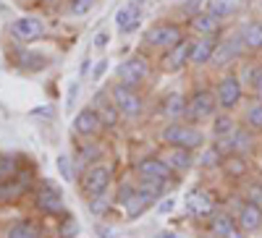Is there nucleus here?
<instances>
[{
  "label": "nucleus",
  "instance_id": "28",
  "mask_svg": "<svg viewBox=\"0 0 262 238\" xmlns=\"http://www.w3.org/2000/svg\"><path fill=\"white\" fill-rule=\"evenodd\" d=\"M236 225H238L236 218H231V215H226V212H215V215H210V233H212L215 238H223V235L231 233Z\"/></svg>",
  "mask_w": 262,
  "mask_h": 238
},
{
  "label": "nucleus",
  "instance_id": "32",
  "mask_svg": "<svg viewBox=\"0 0 262 238\" xmlns=\"http://www.w3.org/2000/svg\"><path fill=\"white\" fill-rule=\"evenodd\" d=\"M97 110H100V118H102V126H105V128H116V126L121 123V118H123V115H121V110H118V107H116L113 102H111V105H107V102H105V105H100Z\"/></svg>",
  "mask_w": 262,
  "mask_h": 238
},
{
  "label": "nucleus",
  "instance_id": "29",
  "mask_svg": "<svg viewBox=\"0 0 262 238\" xmlns=\"http://www.w3.org/2000/svg\"><path fill=\"white\" fill-rule=\"evenodd\" d=\"M221 168L226 170L228 178H244L247 173H249V162H247V157H242V155H228V157H223V165H221Z\"/></svg>",
  "mask_w": 262,
  "mask_h": 238
},
{
  "label": "nucleus",
  "instance_id": "37",
  "mask_svg": "<svg viewBox=\"0 0 262 238\" xmlns=\"http://www.w3.org/2000/svg\"><path fill=\"white\" fill-rule=\"evenodd\" d=\"M55 165H58V173H60V178H63L66 183H71V181L76 178V170H74V162H71L69 155H58Z\"/></svg>",
  "mask_w": 262,
  "mask_h": 238
},
{
  "label": "nucleus",
  "instance_id": "44",
  "mask_svg": "<svg viewBox=\"0 0 262 238\" xmlns=\"http://www.w3.org/2000/svg\"><path fill=\"white\" fill-rule=\"evenodd\" d=\"M107 42H111V34H107V32H97L95 34V50H105Z\"/></svg>",
  "mask_w": 262,
  "mask_h": 238
},
{
  "label": "nucleus",
  "instance_id": "48",
  "mask_svg": "<svg viewBox=\"0 0 262 238\" xmlns=\"http://www.w3.org/2000/svg\"><path fill=\"white\" fill-rule=\"evenodd\" d=\"M173 204H176L173 199H163V202L158 204V212H160V215H165V212H170V209H173Z\"/></svg>",
  "mask_w": 262,
  "mask_h": 238
},
{
  "label": "nucleus",
  "instance_id": "36",
  "mask_svg": "<svg viewBox=\"0 0 262 238\" xmlns=\"http://www.w3.org/2000/svg\"><path fill=\"white\" fill-rule=\"evenodd\" d=\"M207 8H210V13H212L217 21H223V18H228V16L236 13V6L231 3V0H212Z\"/></svg>",
  "mask_w": 262,
  "mask_h": 238
},
{
  "label": "nucleus",
  "instance_id": "16",
  "mask_svg": "<svg viewBox=\"0 0 262 238\" xmlns=\"http://www.w3.org/2000/svg\"><path fill=\"white\" fill-rule=\"evenodd\" d=\"M242 47H244V39H242V34L233 37V39H223V42H217L215 55H212V66H215V68H226L228 63H233V60L238 58ZM244 50H247V47H244Z\"/></svg>",
  "mask_w": 262,
  "mask_h": 238
},
{
  "label": "nucleus",
  "instance_id": "11",
  "mask_svg": "<svg viewBox=\"0 0 262 238\" xmlns=\"http://www.w3.org/2000/svg\"><path fill=\"white\" fill-rule=\"evenodd\" d=\"M158 197H160V194H158L155 188L147 186L144 181H139V183H137V191H134V197H131L128 204L123 207V209H126V220H137V218H142V212H147L152 204H155Z\"/></svg>",
  "mask_w": 262,
  "mask_h": 238
},
{
  "label": "nucleus",
  "instance_id": "52",
  "mask_svg": "<svg viewBox=\"0 0 262 238\" xmlns=\"http://www.w3.org/2000/svg\"><path fill=\"white\" fill-rule=\"evenodd\" d=\"M160 238H179L176 233H160Z\"/></svg>",
  "mask_w": 262,
  "mask_h": 238
},
{
  "label": "nucleus",
  "instance_id": "2",
  "mask_svg": "<svg viewBox=\"0 0 262 238\" xmlns=\"http://www.w3.org/2000/svg\"><path fill=\"white\" fill-rule=\"evenodd\" d=\"M184 32L179 24H173V21H160V24H152L144 37H142V45L149 47V50H158V53H165L170 47H176L179 42H184Z\"/></svg>",
  "mask_w": 262,
  "mask_h": 238
},
{
  "label": "nucleus",
  "instance_id": "10",
  "mask_svg": "<svg viewBox=\"0 0 262 238\" xmlns=\"http://www.w3.org/2000/svg\"><path fill=\"white\" fill-rule=\"evenodd\" d=\"M137 176L139 181H152V183H168L173 178V168L163 157H142L137 162Z\"/></svg>",
  "mask_w": 262,
  "mask_h": 238
},
{
  "label": "nucleus",
  "instance_id": "33",
  "mask_svg": "<svg viewBox=\"0 0 262 238\" xmlns=\"http://www.w3.org/2000/svg\"><path fill=\"white\" fill-rule=\"evenodd\" d=\"M111 204H113L111 194L102 191V194H97V197H92V199H90V212L95 215V218H105V212L111 209Z\"/></svg>",
  "mask_w": 262,
  "mask_h": 238
},
{
  "label": "nucleus",
  "instance_id": "3",
  "mask_svg": "<svg viewBox=\"0 0 262 238\" xmlns=\"http://www.w3.org/2000/svg\"><path fill=\"white\" fill-rule=\"evenodd\" d=\"M217 110V100H215V89H207V86H200L194 89L189 97V110H186V121L189 123H202L210 121Z\"/></svg>",
  "mask_w": 262,
  "mask_h": 238
},
{
  "label": "nucleus",
  "instance_id": "15",
  "mask_svg": "<svg viewBox=\"0 0 262 238\" xmlns=\"http://www.w3.org/2000/svg\"><path fill=\"white\" fill-rule=\"evenodd\" d=\"M32 188V176L29 173H16V176L0 181V202H13L18 197H24V194Z\"/></svg>",
  "mask_w": 262,
  "mask_h": 238
},
{
  "label": "nucleus",
  "instance_id": "24",
  "mask_svg": "<svg viewBox=\"0 0 262 238\" xmlns=\"http://www.w3.org/2000/svg\"><path fill=\"white\" fill-rule=\"evenodd\" d=\"M102 157H105V147H102L100 141L90 139V141H84V147L79 149V168L86 170V168L102 162Z\"/></svg>",
  "mask_w": 262,
  "mask_h": 238
},
{
  "label": "nucleus",
  "instance_id": "17",
  "mask_svg": "<svg viewBox=\"0 0 262 238\" xmlns=\"http://www.w3.org/2000/svg\"><path fill=\"white\" fill-rule=\"evenodd\" d=\"M215 47H217V34H205V37L191 39V66H207V63H212Z\"/></svg>",
  "mask_w": 262,
  "mask_h": 238
},
{
  "label": "nucleus",
  "instance_id": "25",
  "mask_svg": "<svg viewBox=\"0 0 262 238\" xmlns=\"http://www.w3.org/2000/svg\"><path fill=\"white\" fill-rule=\"evenodd\" d=\"M236 118L228 113V110H223V113H215L212 115V136L215 139H223V136H231L233 131H236Z\"/></svg>",
  "mask_w": 262,
  "mask_h": 238
},
{
  "label": "nucleus",
  "instance_id": "23",
  "mask_svg": "<svg viewBox=\"0 0 262 238\" xmlns=\"http://www.w3.org/2000/svg\"><path fill=\"white\" fill-rule=\"evenodd\" d=\"M231 139H233V155L249 157L254 152V134H252L249 126H238Z\"/></svg>",
  "mask_w": 262,
  "mask_h": 238
},
{
  "label": "nucleus",
  "instance_id": "39",
  "mask_svg": "<svg viewBox=\"0 0 262 238\" xmlns=\"http://www.w3.org/2000/svg\"><path fill=\"white\" fill-rule=\"evenodd\" d=\"M79 233V225H76V220L71 218V215H66L63 218V223H60V238H74Z\"/></svg>",
  "mask_w": 262,
  "mask_h": 238
},
{
  "label": "nucleus",
  "instance_id": "5",
  "mask_svg": "<svg viewBox=\"0 0 262 238\" xmlns=\"http://www.w3.org/2000/svg\"><path fill=\"white\" fill-rule=\"evenodd\" d=\"M8 34L13 37V42H18V45H29V42H37L48 34V27L45 21L37 18V16H18L11 21L8 27Z\"/></svg>",
  "mask_w": 262,
  "mask_h": 238
},
{
  "label": "nucleus",
  "instance_id": "30",
  "mask_svg": "<svg viewBox=\"0 0 262 238\" xmlns=\"http://www.w3.org/2000/svg\"><path fill=\"white\" fill-rule=\"evenodd\" d=\"M244 123L249 128H257V131H262V100H252L247 105V113H244Z\"/></svg>",
  "mask_w": 262,
  "mask_h": 238
},
{
  "label": "nucleus",
  "instance_id": "20",
  "mask_svg": "<svg viewBox=\"0 0 262 238\" xmlns=\"http://www.w3.org/2000/svg\"><path fill=\"white\" fill-rule=\"evenodd\" d=\"M236 223L244 233H257L262 228V207L254 204V202L242 204V209L236 212Z\"/></svg>",
  "mask_w": 262,
  "mask_h": 238
},
{
  "label": "nucleus",
  "instance_id": "21",
  "mask_svg": "<svg viewBox=\"0 0 262 238\" xmlns=\"http://www.w3.org/2000/svg\"><path fill=\"white\" fill-rule=\"evenodd\" d=\"M186 212L191 218H205V215H212V197L202 188H194L186 194Z\"/></svg>",
  "mask_w": 262,
  "mask_h": 238
},
{
  "label": "nucleus",
  "instance_id": "22",
  "mask_svg": "<svg viewBox=\"0 0 262 238\" xmlns=\"http://www.w3.org/2000/svg\"><path fill=\"white\" fill-rule=\"evenodd\" d=\"M189 27L196 37H205V34H217L221 32V21H217L210 11H200L189 18Z\"/></svg>",
  "mask_w": 262,
  "mask_h": 238
},
{
  "label": "nucleus",
  "instance_id": "46",
  "mask_svg": "<svg viewBox=\"0 0 262 238\" xmlns=\"http://www.w3.org/2000/svg\"><path fill=\"white\" fill-rule=\"evenodd\" d=\"M252 94H254L257 100H262V68H259V74H257V81H254V86H252Z\"/></svg>",
  "mask_w": 262,
  "mask_h": 238
},
{
  "label": "nucleus",
  "instance_id": "18",
  "mask_svg": "<svg viewBox=\"0 0 262 238\" xmlns=\"http://www.w3.org/2000/svg\"><path fill=\"white\" fill-rule=\"evenodd\" d=\"M186 110H189V97L184 92H170L160 107V113L168 123H176V121H186Z\"/></svg>",
  "mask_w": 262,
  "mask_h": 238
},
{
  "label": "nucleus",
  "instance_id": "54",
  "mask_svg": "<svg viewBox=\"0 0 262 238\" xmlns=\"http://www.w3.org/2000/svg\"><path fill=\"white\" fill-rule=\"evenodd\" d=\"M137 3H139V6H142V0H137Z\"/></svg>",
  "mask_w": 262,
  "mask_h": 238
},
{
  "label": "nucleus",
  "instance_id": "38",
  "mask_svg": "<svg viewBox=\"0 0 262 238\" xmlns=\"http://www.w3.org/2000/svg\"><path fill=\"white\" fill-rule=\"evenodd\" d=\"M18 173V160L13 155H0V181H6Z\"/></svg>",
  "mask_w": 262,
  "mask_h": 238
},
{
  "label": "nucleus",
  "instance_id": "34",
  "mask_svg": "<svg viewBox=\"0 0 262 238\" xmlns=\"http://www.w3.org/2000/svg\"><path fill=\"white\" fill-rule=\"evenodd\" d=\"M196 165L205 168V170H207V168H221V165H223V155L217 152V147L212 144L210 149H205V152L196 157Z\"/></svg>",
  "mask_w": 262,
  "mask_h": 238
},
{
  "label": "nucleus",
  "instance_id": "43",
  "mask_svg": "<svg viewBox=\"0 0 262 238\" xmlns=\"http://www.w3.org/2000/svg\"><path fill=\"white\" fill-rule=\"evenodd\" d=\"M105 71H107V60H97V63H95V71L90 74L92 81H100V79L105 76Z\"/></svg>",
  "mask_w": 262,
  "mask_h": 238
},
{
  "label": "nucleus",
  "instance_id": "40",
  "mask_svg": "<svg viewBox=\"0 0 262 238\" xmlns=\"http://www.w3.org/2000/svg\"><path fill=\"white\" fill-rule=\"evenodd\" d=\"M134 191H137V183H121V188H118V197H116V202H118L121 207H126V204H128V199L134 197Z\"/></svg>",
  "mask_w": 262,
  "mask_h": 238
},
{
  "label": "nucleus",
  "instance_id": "9",
  "mask_svg": "<svg viewBox=\"0 0 262 238\" xmlns=\"http://www.w3.org/2000/svg\"><path fill=\"white\" fill-rule=\"evenodd\" d=\"M34 207L42 212V215H48V218H66L69 215V209H66V202L60 197V191L50 183H45L37 194H34Z\"/></svg>",
  "mask_w": 262,
  "mask_h": 238
},
{
  "label": "nucleus",
  "instance_id": "12",
  "mask_svg": "<svg viewBox=\"0 0 262 238\" xmlns=\"http://www.w3.org/2000/svg\"><path fill=\"white\" fill-rule=\"evenodd\" d=\"M102 131H105V126H102V118H100L97 107H84V110L76 113V118H74V134L76 136L97 139Z\"/></svg>",
  "mask_w": 262,
  "mask_h": 238
},
{
  "label": "nucleus",
  "instance_id": "19",
  "mask_svg": "<svg viewBox=\"0 0 262 238\" xmlns=\"http://www.w3.org/2000/svg\"><path fill=\"white\" fill-rule=\"evenodd\" d=\"M163 160L173 168V173H186V170H191L196 165L194 152L186 149V147H168L163 152Z\"/></svg>",
  "mask_w": 262,
  "mask_h": 238
},
{
  "label": "nucleus",
  "instance_id": "51",
  "mask_svg": "<svg viewBox=\"0 0 262 238\" xmlns=\"http://www.w3.org/2000/svg\"><path fill=\"white\" fill-rule=\"evenodd\" d=\"M223 238H244V230H242V228H233V230H231V233H226Z\"/></svg>",
  "mask_w": 262,
  "mask_h": 238
},
{
  "label": "nucleus",
  "instance_id": "41",
  "mask_svg": "<svg viewBox=\"0 0 262 238\" xmlns=\"http://www.w3.org/2000/svg\"><path fill=\"white\" fill-rule=\"evenodd\" d=\"M76 97H79V81H71L69 84V97H66V110H71V107H74Z\"/></svg>",
  "mask_w": 262,
  "mask_h": 238
},
{
  "label": "nucleus",
  "instance_id": "8",
  "mask_svg": "<svg viewBox=\"0 0 262 238\" xmlns=\"http://www.w3.org/2000/svg\"><path fill=\"white\" fill-rule=\"evenodd\" d=\"M244 97V81L236 74H223L221 81L215 84V100L221 110H233Z\"/></svg>",
  "mask_w": 262,
  "mask_h": 238
},
{
  "label": "nucleus",
  "instance_id": "13",
  "mask_svg": "<svg viewBox=\"0 0 262 238\" xmlns=\"http://www.w3.org/2000/svg\"><path fill=\"white\" fill-rule=\"evenodd\" d=\"M189 63H191V39L179 42L176 47L165 50L163 58H160V66H163L165 74H179L189 66Z\"/></svg>",
  "mask_w": 262,
  "mask_h": 238
},
{
  "label": "nucleus",
  "instance_id": "53",
  "mask_svg": "<svg viewBox=\"0 0 262 238\" xmlns=\"http://www.w3.org/2000/svg\"><path fill=\"white\" fill-rule=\"evenodd\" d=\"M42 3H53V0H42Z\"/></svg>",
  "mask_w": 262,
  "mask_h": 238
},
{
  "label": "nucleus",
  "instance_id": "31",
  "mask_svg": "<svg viewBox=\"0 0 262 238\" xmlns=\"http://www.w3.org/2000/svg\"><path fill=\"white\" fill-rule=\"evenodd\" d=\"M137 18H139V3H128V6L118 8V13H116V27H118V29H126L131 21H137Z\"/></svg>",
  "mask_w": 262,
  "mask_h": 238
},
{
  "label": "nucleus",
  "instance_id": "45",
  "mask_svg": "<svg viewBox=\"0 0 262 238\" xmlns=\"http://www.w3.org/2000/svg\"><path fill=\"white\" fill-rule=\"evenodd\" d=\"M247 194H249V202L262 204V186H257V183H254V186H249V191H247Z\"/></svg>",
  "mask_w": 262,
  "mask_h": 238
},
{
  "label": "nucleus",
  "instance_id": "50",
  "mask_svg": "<svg viewBox=\"0 0 262 238\" xmlns=\"http://www.w3.org/2000/svg\"><path fill=\"white\" fill-rule=\"evenodd\" d=\"M97 235L100 238H121L116 230H111V228H97Z\"/></svg>",
  "mask_w": 262,
  "mask_h": 238
},
{
  "label": "nucleus",
  "instance_id": "35",
  "mask_svg": "<svg viewBox=\"0 0 262 238\" xmlns=\"http://www.w3.org/2000/svg\"><path fill=\"white\" fill-rule=\"evenodd\" d=\"M95 6H97V0H66V8H69V16H76V18L86 16V13H90Z\"/></svg>",
  "mask_w": 262,
  "mask_h": 238
},
{
  "label": "nucleus",
  "instance_id": "26",
  "mask_svg": "<svg viewBox=\"0 0 262 238\" xmlns=\"http://www.w3.org/2000/svg\"><path fill=\"white\" fill-rule=\"evenodd\" d=\"M238 34H242L247 50H252V53L262 50V24H259V21H249V24H244Z\"/></svg>",
  "mask_w": 262,
  "mask_h": 238
},
{
  "label": "nucleus",
  "instance_id": "27",
  "mask_svg": "<svg viewBox=\"0 0 262 238\" xmlns=\"http://www.w3.org/2000/svg\"><path fill=\"white\" fill-rule=\"evenodd\" d=\"M6 238H42V228L32 220H18L6 228Z\"/></svg>",
  "mask_w": 262,
  "mask_h": 238
},
{
  "label": "nucleus",
  "instance_id": "4",
  "mask_svg": "<svg viewBox=\"0 0 262 238\" xmlns=\"http://www.w3.org/2000/svg\"><path fill=\"white\" fill-rule=\"evenodd\" d=\"M111 102L121 110V115L123 118H128V121H134V118H139L142 113H144V102H142V97H139V92L134 89V86H126V84H113V89H111Z\"/></svg>",
  "mask_w": 262,
  "mask_h": 238
},
{
  "label": "nucleus",
  "instance_id": "42",
  "mask_svg": "<svg viewBox=\"0 0 262 238\" xmlns=\"http://www.w3.org/2000/svg\"><path fill=\"white\" fill-rule=\"evenodd\" d=\"M200 6H202V0H186V3L181 6V11H184V13L191 18L194 13H200Z\"/></svg>",
  "mask_w": 262,
  "mask_h": 238
},
{
  "label": "nucleus",
  "instance_id": "1",
  "mask_svg": "<svg viewBox=\"0 0 262 238\" xmlns=\"http://www.w3.org/2000/svg\"><path fill=\"white\" fill-rule=\"evenodd\" d=\"M160 141L165 147H186V149H191V152H196L200 147H205V134L194 123L176 121V123H165L163 126Z\"/></svg>",
  "mask_w": 262,
  "mask_h": 238
},
{
  "label": "nucleus",
  "instance_id": "6",
  "mask_svg": "<svg viewBox=\"0 0 262 238\" xmlns=\"http://www.w3.org/2000/svg\"><path fill=\"white\" fill-rule=\"evenodd\" d=\"M149 74H152V66L144 55H131L116 68V79L126 86H134V89L149 79Z\"/></svg>",
  "mask_w": 262,
  "mask_h": 238
},
{
  "label": "nucleus",
  "instance_id": "49",
  "mask_svg": "<svg viewBox=\"0 0 262 238\" xmlns=\"http://www.w3.org/2000/svg\"><path fill=\"white\" fill-rule=\"evenodd\" d=\"M142 27V18H137V21H131V24L126 27V29H121V34H134L137 29Z\"/></svg>",
  "mask_w": 262,
  "mask_h": 238
},
{
  "label": "nucleus",
  "instance_id": "14",
  "mask_svg": "<svg viewBox=\"0 0 262 238\" xmlns=\"http://www.w3.org/2000/svg\"><path fill=\"white\" fill-rule=\"evenodd\" d=\"M11 58H13V66L21 68V71H27V74H39V71L48 68V58L45 55L37 53V50H27L24 45H18V42H16Z\"/></svg>",
  "mask_w": 262,
  "mask_h": 238
},
{
  "label": "nucleus",
  "instance_id": "7",
  "mask_svg": "<svg viewBox=\"0 0 262 238\" xmlns=\"http://www.w3.org/2000/svg\"><path fill=\"white\" fill-rule=\"evenodd\" d=\"M111 183H113V168L105 165V162H97V165L84 170V176H81V194L86 199H92V197H97V194L111 188Z\"/></svg>",
  "mask_w": 262,
  "mask_h": 238
},
{
  "label": "nucleus",
  "instance_id": "47",
  "mask_svg": "<svg viewBox=\"0 0 262 238\" xmlns=\"http://www.w3.org/2000/svg\"><path fill=\"white\" fill-rule=\"evenodd\" d=\"M90 68H92V60H90V58H84V60H81V66H79V79H84L86 74H90Z\"/></svg>",
  "mask_w": 262,
  "mask_h": 238
}]
</instances>
